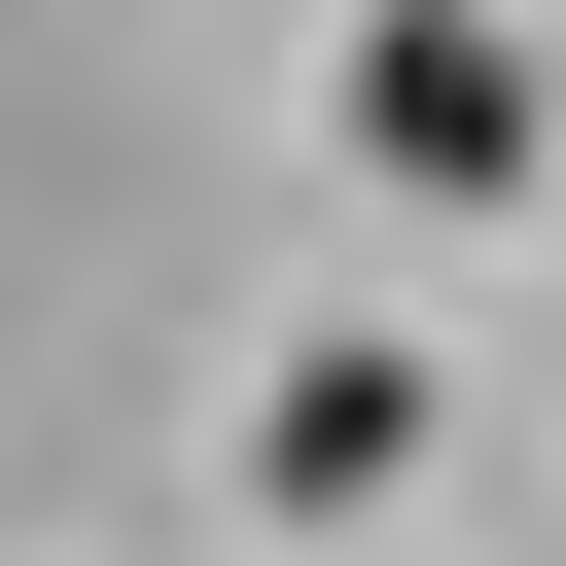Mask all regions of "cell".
<instances>
[{
	"label": "cell",
	"mask_w": 566,
	"mask_h": 566,
	"mask_svg": "<svg viewBox=\"0 0 566 566\" xmlns=\"http://www.w3.org/2000/svg\"><path fill=\"white\" fill-rule=\"evenodd\" d=\"M354 142H389L424 212H495V177L566 142V106H531V35H495V0H389V35H354Z\"/></svg>",
	"instance_id": "6da1fadb"
}]
</instances>
